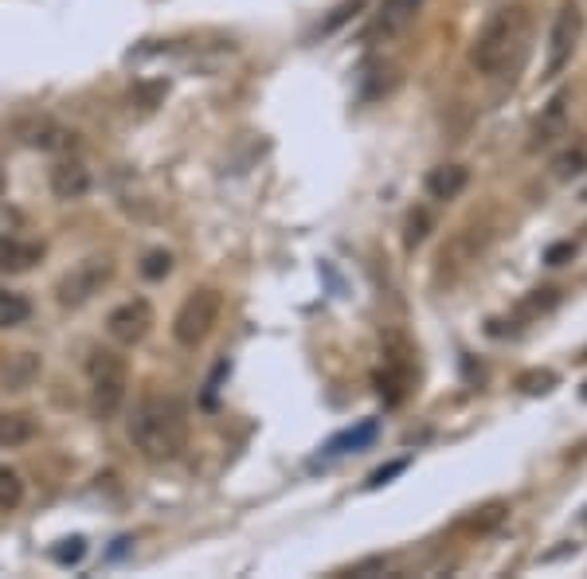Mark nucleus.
<instances>
[{"instance_id":"3","label":"nucleus","mask_w":587,"mask_h":579,"mask_svg":"<svg viewBox=\"0 0 587 579\" xmlns=\"http://www.w3.org/2000/svg\"><path fill=\"white\" fill-rule=\"evenodd\" d=\"M87 384H91L94 419H114L130 396V364L118 349H91L87 357Z\"/></svg>"},{"instance_id":"8","label":"nucleus","mask_w":587,"mask_h":579,"mask_svg":"<svg viewBox=\"0 0 587 579\" xmlns=\"http://www.w3.org/2000/svg\"><path fill=\"white\" fill-rule=\"evenodd\" d=\"M423 0H384L368 24V40H396L415 24Z\"/></svg>"},{"instance_id":"6","label":"nucleus","mask_w":587,"mask_h":579,"mask_svg":"<svg viewBox=\"0 0 587 579\" xmlns=\"http://www.w3.org/2000/svg\"><path fill=\"white\" fill-rule=\"evenodd\" d=\"M580 36H584V12H580L576 4H560L556 20H552V28H548L544 79H556V75L568 67V59H572V51L580 44Z\"/></svg>"},{"instance_id":"4","label":"nucleus","mask_w":587,"mask_h":579,"mask_svg":"<svg viewBox=\"0 0 587 579\" xmlns=\"http://www.w3.org/2000/svg\"><path fill=\"white\" fill-rule=\"evenodd\" d=\"M220 313H224V294L212 290V286H200L192 290L181 302V310L173 317V337L181 349H196L212 337V329L220 325Z\"/></svg>"},{"instance_id":"12","label":"nucleus","mask_w":587,"mask_h":579,"mask_svg":"<svg viewBox=\"0 0 587 579\" xmlns=\"http://www.w3.org/2000/svg\"><path fill=\"white\" fill-rule=\"evenodd\" d=\"M40 435V423L32 411H0V450L28 446Z\"/></svg>"},{"instance_id":"17","label":"nucleus","mask_w":587,"mask_h":579,"mask_svg":"<svg viewBox=\"0 0 587 579\" xmlns=\"http://www.w3.org/2000/svg\"><path fill=\"white\" fill-rule=\"evenodd\" d=\"M376 392H380V400L388 403V407H396V403L407 396V368L404 364H388L380 376H376Z\"/></svg>"},{"instance_id":"24","label":"nucleus","mask_w":587,"mask_h":579,"mask_svg":"<svg viewBox=\"0 0 587 579\" xmlns=\"http://www.w3.org/2000/svg\"><path fill=\"white\" fill-rule=\"evenodd\" d=\"M404 470H407V462H404V458H400V462H388V466H380V470H376V474L368 478V486L376 490V486H384L388 478H396V474H404Z\"/></svg>"},{"instance_id":"10","label":"nucleus","mask_w":587,"mask_h":579,"mask_svg":"<svg viewBox=\"0 0 587 579\" xmlns=\"http://www.w3.org/2000/svg\"><path fill=\"white\" fill-rule=\"evenodd\" d=\"M51 192L59 200H83L91 192V169L79 161V157H63L51 165Z\"/></svg>"},{"instance_id":"21","label":"nucleus","mask_w":587,"mask_h":579,"mask_svg":"<svg viewBox=\"0 0 587 579\" xmlns=\"http://www.w3.org/2000/svg\"><path fill=\"white\" fill-rule=\"evenodd\" d=\"M552 169H556V177H560V180L580 177V173L587 169V153H584V149H572V153L556 157V165H552Z\"/></svg>"},{"instance_id":"22","label":"nucleus","mask_w":587,"mask_h":579,"mask_svg":"<svg viewBox=\"0 0 587 579\" xmlns=\"http://www.w3.org/2000/svg\"><path fill=\"white\" fill-rule=\"evenodd\" d=\"M501 517H505V505H501V501H494V505H486V509H474V517L466 521V529H474V533H486V529H494Z\"/></svg>"},{"instance_id":"9","label":"nucleus","mask_w":587,"mask_h":579,"mask_svg":"<svg viewBox=\"0 0 587 579\" xmlns=\"http://www.w3.org/2000/svg\"><path fill=\"white\" fill-rule=\"evenodd\" d=\"M16 134L24 137L28 145L44 149V153H71V149L79 145V134H75V130L59 126V122H51V118H28V122L16 126Z\"/></svg>"},{"instance_id":"25","label":"nucleus","mask_w":587,"mask_h":579,"mask_svg":"<svg viewBox=\"0 0 587 579\" xmlns=\"http://www.w3.org/2000/svg\"><path fill=\"white\" fill-rule=\"evenodd\" d=\"M67 544H71V548L55 552V560H63V564H67V560H79V556H83V540H79V536H75V540H67Z\"/></svg>"},{"instance_id":"1","label":"nucleus","mask_w":587,"mask_h":579,"mask_svg":"<svg viewBox=\"0 0 587 579\" xmlns=\"http://www.w3.org/2000/svg\"><path fill=\"white\" fill-rule=\"evenodd\" d=\"M130 443L141 458L149 462H173L188 443V411L177 396H161V392H149L141 396L137 407L130 411Z\"/></svg>"},{"instance_id":"15","label":"nucleus","mask_w":587,"mask_h":579,"mask_svg":"<svg viewBox=\"0 0 587 579\" xmlns=\"http://www.w3.org/2000/svg\"><path fill=\"white\" fill-rule=\"evenodd\" d=\"M564 106H568V98L564 94H556L552 102H548V110L541 114V122L533 126V149H544V145H552L556 137L564 134Z\"/></svg>"},{"instance_id":"16","label":"nucleus","mask_w":587,"mask_h":579,"mask_svg":"<svg viewBox=\"0 0 587 579\" xmlns=\"http://www.w3.org/2000/svg\"><path fill=\"white\" fill-rule=\"evenodd\" d=\"M376 431H380V423H376V419H364L361 427H349V431L333 435L329 446H325V454H349V450H364V446L376 439Z\"/></svg>"},{"instance_id":"14","label":"nucleus","mask_w":587,"mask_h":579,"mask_svg":"<svg viewBox=\"0 0 587 579\" xmlns=\"http://www.w3.org/2000/svg\"><path fill=\"white\" fill-rule=\"evenodd\" d=\"M40 357H32V353H16V357L4 360V368H0V388L4 392H24L36 376H40Z\"/></svg>"},{"instance_id":"11","label":"nucleus","mask_w":587,"mask_h":579,"mask_svg":"<svg viewBox=\"0 0 587 579\" xmlns=\"http://www.w3.org/2000/svg\"><path fill=\"white\" fill-rule=\"evenodd\" d=\"M40 259H44V243H36V239H20V235L0 239V270L4 274H24Z\"/></svg>"},{"instance_id":"20","label":"nucleus","mask_w":587,"mask_h":579,"mask_svg":"<svg viewBox=\"0 0 587 579\" xmlns=\"http://www.w3.org/2000/svg\"><path fill=\"white\" fill-rule=\"evenodd\" d=\"M28 313H32V306H28L20 294H4V302H0V329L24 325V321H28Z\"/></svg>"},{"instance_id":"19","label":"nucleus","mask_w":587,"mask_h":579,"mask_svg":"<svg viewBox=\"0 0 587 579\" xmlns=\"http://www.w3.org/2000/svg\"><path fill=\"white\" fill-rule=\"evenodd\" d=\"M427 231H431V212H427V208H415L404 223V247L407 251H415V247L427 239Z\"/></svg>"},{"instance_id":"13","label":"nucleus","mask_w":587,"mask_h":579,"mask_svg":"<svg viewBox=\"0 0 587 579\" xmlns=\"http://www.w3.org/2000/svg\"><path fill=\"white\" fill-rule=\"evenodd\" d=\"M466 184H470V169L466 165H439L427 177V196L431 200H454V196H462Z\"/></svg>"},{"instance_id":"26","label":"nucleus","mask_w":587,"mask_h":579,"mask_svg":"<svg viewBox=\"0 0 587 579\" xmlns=\"http://www.w3.org/2000/svg\"><path fill=\"white\" fill-rule=\"evenodd\" d=\"M0 302H4V290H0Z\"/></svg>"},{"instance_id":"18","label":"nucleus","mask_w":587,"mask_h":579,"mask_svg":"<svg viewBox=\"0 0 587 579\" xmlns=\"http://www.w3.org/2000/svg\"><path fill=\"white\" fill-rule=\"evenodd\" d=\"M24 505V478L12 466H0V513H12Z\"/></svg>"},{"instance_id":"7","label":"nucleus","mask_w":587,"mask_h":579,"mask_svg":"<svg viewBox=\"0 0 587 579\" xmlns=\"http://www.w3.org/2000/svg\"><path fill=\"white\" fill-rule=\"evenodd\" d=\"M153 325H157V313H153V306H149L145 298H130V302L114 306L110 317H106V333H110V341L122 345V349L141 345V341L153 333Z\"/></svg>"},{"instance_id":"27","label":"nucleus","mask_w":587,"mask_h":579,"mask_svg":"<svg viewBox=\"0 0 587 579\" xmlns=\"http://www.w3.org/2000/svg\"><path fill=\"white\" fill-rule=\"evenodd\" d=\"M584 400H587V392H584Z\"/></svg>"},{"instance_id":"23","label":"nucleus","mask_w":587,"mask_h":579,"mask_svg":"<svg viewBox=\"0 0 587 579\" xmlns=\"http://www.w3.org/2000/svg\"><path fill=\"white\" fill-rule=\"evenodd\" d=\"M169 270H173V255H169V251H149V255H145V263H141V274H145L149 282L165 278Z\"/></svg>"},{"instance_id":"5","label":"nucleus","mask_w":587,"mask_h":579,"mask_svg":"<svg viewBox=\"0 0 587 579\" xmlns=\"http://www.w3.org/2000/svg\"><path fill=\"white\" fill-rule=\"evenodd\" d=\"M114 278V263L106 259V255H91V259H83L79 267H71L63 278H59V286H55V298H59V306H87L94 294H102V286Z\"/></svg>"},{"instance_id":"2","label":"nucleus","mask_w":587,"mask_h":579,"mask_svg":"<svg viewBox=\"0 0 587 579\" xmlns=\"http://www.w3.org/2000/svg\"><path fill=\"white\" fill-rule=\"evenodd\" d=\"M529 4H501L494 8L482 28L474 32L470 40V67L478 75H501L505 67H513L525 51V40H529Z\"/></svg>"}]
</instances>
